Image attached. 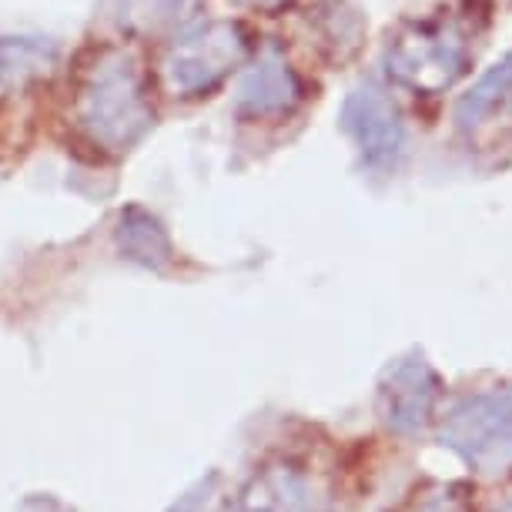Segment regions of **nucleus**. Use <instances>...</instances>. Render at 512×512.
Listing matches in <instances>:
<instances>
[{
	"label": "nucleus",
	"instance_id": "obj_8",
	"mask_svg": "<svg viewBox=\"0 0 512 512\" xmlns=\"http://www.w3.org/2000/svg\"><path fill=\"white\" fill-rule=\"evenodd\" d=\"M228 512H322V499L305 472L268 466L238 492Z\"/></svg>",
	"mask_w": 512,
	"mask_h": 512
},
{
	"label": "nucleus",
	"instance_id": "obj_6",
	"mask_svg": "<svg viewBox=\"0 0 512 512\" xmlns=\"http://www.w3.org/2000/svg\"><path fill=\"white\" fill-rule=\"evenodd\" d=\"M342 128L352 138L362 164L375 175L399 168L405 154V124L399 108L379 88H355L342 104Z\"/></svg>",
	"mask_w": 512,
	"mask_h": 512
},
{
	"label": "nucleus",
	"instance_id": "obj_1",
	"mask_svg": "<svg viewBox=\"0 0 512 512\" xmlns=\"http://www.w3.org/2000/svg\"><path fill=\"white\" fill-rule=\"evenodd\" d=\"M482 34V14L472 7L439 11L405 24L385 47V71L412 94H442L469 71Z\"/></svg>",
	"mask_w": 512,
	"mask_h": 512
},
{
	"label": "nucleus",
	"instance_id": "obj_14",
	"mask_svg": "<svg viewBox=\"0 0 512 512\" xmlns=\"http://www.w3.org/2000/svg\"><path fill=\"white\" fill-rule=\"evenodd\" d=\"M496 512H512V496H509V499H506V502H502V506H499V509H496Z\"/></svg>",
	"mask_w": 512,
	"mask_h": 512
},
{
	"label": "nucleus",
	"instance_id": "obj_3",
	"mask_svg": "<svg viewBox=\"0 0 512 512\" xmlns=\"http://www.w3.org/2000/svg\"><path fill=\"white\" fill-rule=\"evenodd\" d=\"M439 442L469 472L499 476L512 469V389H486L456 402L439 429Z\"/></svg>",
	"mask_w": 512,
	"mask_h": 512
},
{
	"label": "nucleus",
	"instance_id": "obj_2",
	"mask_svg": "<svg viewBox=\"0 0 512 512\" xmlns=\"http://www.w3.org/2000/svg\"><path fill=\"white\" fill-rule=\"evenodd\" d=\"M74 118L104 151H128L148 134L154 111L148 81L131 51H104L77 94Z\"/></svg>",
	"mask_w": 512,
	"mask_h": 512
},
{
	"label": "nucleus",
	"instance_id": "obj_11",
	"mask_svg": "<svg viewBox=\"0 0 512 512\" xmlns=\"http://www.w3.org/2000/svg\"><path fill=\"white\" fill-rule=\"evenodd\" d=\"M57 47L41 37H4L0 41V98L24 91L27 84L51 74Z\"/></svg>",
	"mask_w": 512,
	"mask_h": 512
},
{
	"label": "nucleus",
	"instance_id": "obj_10",
	"mask_svg": "<svg viewBox=\"0 0 512 512\" xmlns=\"http://www.w3.org/2000/svg\"><path fill=\"white\" fill-rule=\"evenodd\" d=\"M114 238H118V248L128 262L151 268V272H164V268H171V262H175V248H171L168 231L141 205H128L121 211Z\"/></svg>",
	"mask_w": 512,
	"mask_h": 512
},
{
	"label": "nucleus",
	"instance_id": "obj_9",
	"mask_svg": "<svg viewBox=\"0 0 512 512\" xmlns=\"http://www.w3.org/2000/svg\"><path fill=\"white\" fill-rule=\"evenodd\" d=\"M512 114V51L502 57L496 67L472 84L469 94H462L456 104V128L462 134H479L486 128H496Z\"/></svg>",
	"mask_w": 512,
	"mask_h": 512
},
{
	"label": "nucleus",
	"instance_id": "obj_4",
	"mask_svg": "<svg viewBox=\"0 0 512 512\" xmlns=\"http://www.w3.org/2000/svg\"><path fill=\"white\" fill-rule=\"evenodd\" d=\"M248 57V34L238 21H218L181 37L164 57V84L175 98H201L215 91Z\"/></svg>",
	"mask_w": 512,
	"mask_h": 512
},
{
	"label": "nucleus",
	"instance_id": "obj_7",
	"mask_svg": "<svg viewBox=\"0 0 512 512\" xmlns=\"http://www.w3.org/2000/svg\"><path fill=\"white\" fill-rule=\"evenodd\" d=\"M302 101H305L302 74H298L275 47H268V51L241 74L238 94H235L238 114L251 121L288 118Z\"/></svg>",
	"mask_w": 512,
	"mask_h": 512
},
{
	"label": "nucleus",
	"instance_id": "obj_12",
	"mask_svg": "<svg viewBox=\"0 0 512 512\" xmlns=\"http://www.w3.org/2000/svg\"><path fill=\"white\" fill-rule=\"evenodd\" d=\"M215 486H218V476L201 479L198 486H195V489H188L185 496H181L168 512H208L211 499H215Z\"/></svg>",
	"mask_w": 512,
	"mask_h": 512
},
{
	"label": "nucleus",
	"instance_id": "obj_5",
	"mask_svg": "<svg viewBox=\"0 0 512 512\" xmlns=\"http://www.w3.org/2000/svg\"><path fill=\"white\" fill-rule=\"evenodd\" d=\"M442 395V379L419 352H409L392 365H385L379 389H375V412L382 425L395 436H415L436 415Z\"/></svg>",
	"mask_w": 512,
	"mask_h": 512
},
{
	"label": "nucleus",
	"instance_id": "obj_13",
	"mask_svg": "<svg viewBox=\"0 0 512 512\" xmlns=\"http://www.w3.org/2000/svg\"><path fill=\"white\" fill-rule=\"evenodd\" d=\"M241 4L248 7H258V11H278L282 4H288V0H241Z\"/></svg>",
	"mask_w": 512,
	"mask_h": 512
}]
</instances>
